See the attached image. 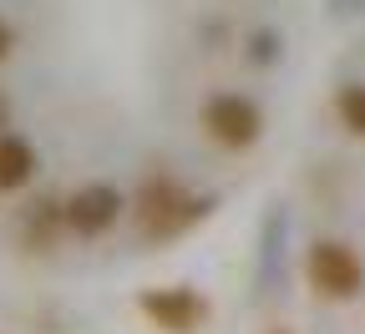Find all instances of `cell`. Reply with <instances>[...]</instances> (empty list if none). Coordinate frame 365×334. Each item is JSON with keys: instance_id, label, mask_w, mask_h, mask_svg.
<instances>
[{"instance_id": "obj_2", "label": "cell", "mask_w": 365, "mask_h": 334, "mask_svg": "<svg viewBox=\"0 0 365 334\" xmlns=\"http://www.w3.org/2000/svg\"><path fill=\"white\" fill-rule=\"evenodd\" d=\"M304 283L330 304H350L365 294V259L340 238H314L304 254Z\"/></svg>"}, {"instance_id": "obj_10", "label": "cell", "mask_w": 365, "mask_h": 334, "mask_svg": "<svg viewBox=\"0 0 365 334\" xmlns=\"http://www.w3.org/2000/svg\"><path fill=\"white\" fill-rule=\"evenodd\" d=\"M11 51H16V31H11L6 16H0V61H11Z\"/></svg>"}, {"instance_id": "obj_1", "label": "cell", "mask_w": 365, "mask_h": 334, "mask_svg": "<svg viewBox=\"0 0 365 334\" xmlns=\"http://www.w3.org/2000/svg\"><path fill=\"white\" fill-rule=\"evenodd\" d=\"M218 208L213 193H188L173 172H148L137 182L132 193V218H137V233L148 238V244H168V238H182L188 228H198L208 213Z\"/></svg>"}, {"instance_id": "obj_7", "label": "cell", "mask_w": 365, "mask_h": 334, "mask_svg": "<svg viewBox=\"0 0 365 334\" xmlns=\"http://www.w3.org/2000/svg\"><path fill=\"white\" fill-rule=\"evenodd\" d=\"M36 177V147L21 132H0V193H21Z\"/></svg>"}, {"instance_id": "obj_12", "label": "cell", "mask_w": 365, "mask_h": 334, "mask_svg": "<svg viewBox=\"0 0 365 334\" xmlns=\"http://www.w3.org/2000/svg\"><path fill=\"white\" fill-rule=\"evenodd\" d=\"M269 334H294V329H284V324H274V329H269Z\"/></svg>"}, {"instance_id": "obj_9", "label": "cell", "mask_w": 365, "mask_h": 334, "mask_svg": "<svg viewBox=\"0 0 365 334\" xmlns=\"http://www.w3.org/2000/svg\"><path fill=\"white\" fill-rule=\"evenodd\" d=\"M279 51H284L279 31H254V36H249V61H254V66H274V61H279Z\"/></svg>"}, {"instance_id": "obj_11", "label": "cell", "mask_w": 365, "mask_h": 334, "mask_svg": "<svg viewBox=\"0 0 365 334\" xmlns=\"http://www.w3.org/2000/svg\"><path fill=\"white\" fill-rule=\"evenodd\" d=\"M0 132H11V102L0 97Z\"/></svg>"}, {"instance_id": "obj_5", "label": "cell", "mask_w": 365, "mask_h": 334, "mask_svg": "<svg viewBox=\"0 0 365 334\" xmlns=\"http://www.w3.org/2000/svg\"><path fill=\"white\" fill-rule=\"evenodd\" d=\"M127 208H132V203L117 193L112 182H81L76 193L66 198V233H76V238H102Z\"/></svg>"}, {"instance_id": "obj_8", "label": "cell", "mask_w": 365, "mask_h": 334, "mask_svg": "<svg viewBox=\"0 0 365 334\" xmlns=\"http://www.w3.org/2000/svg\"><path fill=\"white\" fill-rule=\"evenodd\" d=\"M335 117L350 137H365V81H345L335 91Z\"/></svg>"}, {"instance_id": "obj_3", "label": "cell", "mask_w": 365, "mask_h": 334, "mask_svg": "<svg viewBox=\"0 0 365 334\" xmlns=\"http://www.w3.org/2000/svg\"><path fill=\"white\" fill-rule=\"evenodd\" d=\"M137 314H143L158 334H198L213 319V304L193 289V283H153L137 294Z\"/></svg>"}, {"instance_id": "obj_4", "label": "cell", "mask_w": 365, "mask_h": 334, "mask_svg": "<svg viewBox=\"0 0 365 334\" xmlns=\"http://www.w3.org/2000/svg\"><path fill=\"white\" fill-rule=\"evenodd\" d=\"M203 132L228 152H249L264 137V112H259L254 97H244V91H218V97L203 102Z\"/></svg>"}, {"instance_id": "obj_6", "label": "cell", "mask_w": 365, "mask_h": 334, "mask_svg": "<svg viewBox=\"0 0 365 334\" xmlns=\"http://www.w3.org/2000/svg\"><path fill=\"white\" fill-rule=\"evenodd\" d=\"M61 233H66V203H56V198H31V203L21 208V249L51 254Z\"/></svg>"}]
</instances>
